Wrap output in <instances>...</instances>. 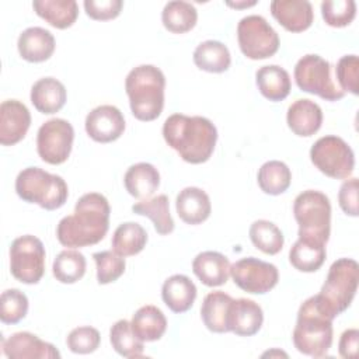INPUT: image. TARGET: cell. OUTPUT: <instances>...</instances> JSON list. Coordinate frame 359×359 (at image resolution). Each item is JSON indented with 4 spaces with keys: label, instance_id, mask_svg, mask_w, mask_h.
<instances>
[{
    "label": "cell",
    "instance_id": "39",
    "mask_svg": "<svg viewBox=\"0 0 359 359\" xmlns=\"http://www.w3.org/2000/svg\"><path fill=\"white\" fill-rule=\"evenodd\" d=\"M28 313V297L18 289H7L0 296V320L4 324H17Z\"/></svg>",
    "mask_w": 359,
    "mask_h": 359
},
{
    "label": "cell",
    "instance_id": "4",
    "mask_svg": "<svg viewBox=\"0 0 359 359\" xmlns=\"http://www.w3.org/2000/svg\"><path fill=\"white\" fill-rule=\"evenodd\" d=\"M164 73L153 65L133 67L125 80V90L133 116L150 122L161 115L164 108Z\"/></svg>",
    "mask_w": 359,
    "mask_h": 359
},
{
    "label": "cell",
    "instance_id": "7",
    "mask_svg": "<svg viewBox=\"0 0 359 359\" xmlns=\"http://www.w3.org/2000/svg\"><path fill=\"white\" fill-rule=\"evenodd\" d=\"M359 280V266L352 258H339L332 262L318 297L334 316L344 313L352 303Z\"/></svg>",
    "mask_w": 359,
    "mask_h": 359
},
{
    "label": "cell",
    "instance_id": "31",
    "mask_svg": "<svg viewBox=\"0 0 359 359\" xmlns=\"http://www.w3.org/2000/svg\"><path fill=\"white\" fill-rule=\"evenodd\" d=\"M194 63L198 69L209 73H223L230 67L231 56L220 41H203L194 50Z\"/></svg>",
    "mask_w": 359,
    "mask_h": 359
},
{
    "label": "cell",
    "instance_id": "29",
    "mask_svg": "<svg viewBox=\"0 0 359 359\" xmlns=\"http://www.w3.org/2000/svg\"><path fill=\"white\" fill-rule=\"evenodd\" d=\"M35 13L55 28L72 27L79 15V6L74 0H34Z\"/></svg>",
    "mask_w": 359,
    "mask_h": 359
},
{
    "label": "cell",
    "instance_id": "30",
    "mask_svg": "<svg viewBox=\"0 0 359 359\" xmlns=\"http://www.w3.org/2000/svg\"><path fill=\"white\" fill-rule=\"evenodd\" d=\"M325 244L299 237L289 251V261L300 272H316L325 261Z\"/></svg>",
    "mask_w": 359,
    "mask_h": 359
},
{
    "label": "cell",
    "instance_id": "17",
    "mask_svg": "<svg viewBox=\"0 0 359 359\" xmlns=\"http://www.w3.org/2000/svg\"><path fill=\"white\" fill-rule=\"evenodd\" d=\"M262 323L264 311L257 302L245 297L233 299L227 318L229 331L238 337H252L261 330Z\"/></svg>",
    "mask_w": 359,
    "mask_h": 359
},
{
    "label": "cell",
    "instance_id": "3",
    "mask_svg": "<svg viewBox=\"0 0 359 359\" xmlns=\"http://www.w3.org/2000/svg\"><path fill=\"white\" fill-rule=\"evenodd\" d=\"M334 318L318 294L306 299L299 307L297 321L292 335L294 348L307 356H325L332 345Z\"/></svg>",
    "mask_w": 359,
    "mask_h": 359
},
{
    "label": "cell",
    "instance_id": "15",
    "mask_svg": "<svg viewBox=\"0 0 359 359\" xmlns=\"http://www.w3.org/2000/svg\"><path fill=\"white\" fill-rule=\"evenodd\" d=\"M3 353L8 359H59L60 352L50 342H45L35 334L21 331L1 341Z\"/></svg>",
    "mask_w": 359,
    "mask_h": 359
},
{
    "label": "cell",
    "instance_id": "27",
    "mask_svg": "<svg viewBox=\"0 0 359 359\" xmlns=\"http://www.w3.org/2000/svg\"><path fill=\"white\" fill-rule=\"evenodd\" d=\"M255 83L259 93L269 101L285 100L290 93V76L278 65H266L257 70Z\"/></svg>",
    "mask_w": 359,
    "mask_h": 359
},
{
    "label": "cell",
    "instance_id": "45",
    "mask_svg": "<svg viewBox=\"0 0 359 359\" xmlns=\"http://www.w3.org/2000/svg\"><path fill=\"white\" fill-rule=\"evenodd\" d=\"M338 202L345 215L356 217L358 209V178L345 180L338 192Z\"/></svg>",
    "mask_w": 359,
    "mask_h": 359
},
{
    "label": "cell",
    "instance_id": "22",
    "mask_svg": "<svg viewBox=\"0 0 359 359\" xmlns=\"http://www.w3.org/2000/svg\"><path fill=\"white\" fill-rule=\"evenodd\" d=\"M192 271L206 286H222L230 276V261L217 251L199 252L192 261Z\"/></svg>",
    "mask_w": 359,
    "mask_h": 359
},
{
    "label": "cell",
    "instance_id": "24",
    "mask_svg": "<svg viewBox=\"0 0 359 359\" xmlns=\"http://www.w3.org/2000/svg\"><path fill=\"white\" fill-rule=\"evenodd\" d=\"M196 286L187 276L181 273L167 278L161 287V297L165 306L174 313L188 311L196 299Z\"/></svg>",
    "mask_w": 359,
    "mask_h": 359
},
{
    "label": "cell",
    "instance_id": "40",
    "mask_svg": "<svg viewBox=\"0 0 359 359\" xmlns=\"http://www.w3.org/2000/svg\"><path fill=\"white\" fill-rule=\"evenodd\" d=\"M93 258L97 265V282L107 285L118 280L126 268L125 258L115 251H100L94 252Z\"/></svg>",
    "mask_w": 359,
    "mask_h": 359
},
{
    "label": "cell",
    "instance_id": "12",
    "mask_svg": "<svg viewBox=\"0 0 359 359\" xmlns=\"http://www.w3.org/2000/svg\"><path fill=\"white\" fill-rule=\"evenodd\" d=\"M74 129L72 123L62 118H52L41 125L36 133L38 156L48 164L65 163L72 151Z\"/></svg>",
    "mask_w": 359,
    "mask_h": 359
},
{
    "label": "cell",
    "instance_id": "1",
    "mask_svg": "<svg viewBox=\"0 0 359 359\" xmlns=\"http://www.w3.org/2000/svg\"><path fill=\"white\" fill-rule=\"evenodd\" d=\"M109 202L98 192L79 198L74 212L65 216L56 227V237L63 247L80 248L100 243L109 229Z\"/></svg>",
    "mask_w": 359,
    "mask_h": 359
},
{
    "label": "cell",
    "instance_id": "43",
    "mask_svg": "<svg viewBox=\"0 0 359 359\" xmlns=\"http://www.w3.org/2000/svg\"><path fill=\"white\" fill-rule=\"evenodd\" d=\"M100 341L101 337L98 330L90 325H83L72 330L66 338L67 348L73 353L80 355H87L97 351V348L100 346Z\"/></svg>",
    "mask_w": 359,
    "mask_h": 359
},
{
    "label": "cell",
    "instance_id": "11",
    "mask_svg": "<svg viewBox=\"0 0 359 359\" xmlns=\"http://www.w3.org/2000/svg\"><path fill=\"white\" fill-rule=\"evenodd\" d=\"M45 247L31 234L17 237L10 245V272L25 285L38 283L45 273Z\"/></svg>",
    "mask_w": 359,
    "mask_h": 359
},
{
    "label": "cell",
    "instance_id": "44",
    "mask_svg": "<svg viewBox=\"0 0 359 359\" xmlns=\"http://www.w3.org/2000/svg\"><path fill=\"white\" fill-rule=\"evenodd\" d=\"M83 4L87 15L97 21H107L118 17L123 6L122 0H86Z\"/></svg>",
    "mask_w": 359,
    "mask_h": 359
},
{
    "label": "cell",
    "instance_id": "26",
    "mask_svg": "<svg viewBox=\"0 0 359 359\" xmlns=\"http://www.w3.org/2000/svg\"><path fill=\"white\" fill-rule=\"evenodd\" d=\"M233 297L222 290L210 292L205 296L201 306V317L205 327L216 334L229 332L227 318Z\"/></svg>",
    "mask_w": 359,
    "mask_h": 359
},
{
    "label": "cell",
    "instance_id": "42",
    "mask_svg": "<svg viewBox=\"0 0 359 359\" xmlns=\"http://www.w3.org/2000/svg\"><path fill=\"white\" fill-rule=\"evenodd\" d=\"M335 76L341 91L358 95L359 90V59L356 55L342 56L335 66Z\"/></svg>",
    "mask_w": 359,
    "mask_h": 359
},
{
    "label": "cell",
    "instance_id": "21",
    "mask_svg": "<svg viewBox=\"0 0 359 359\" xmlns=\"http://www.w3.org/2000/svg\"><path fill=\"white\" fill-rule=\"evenodd\" d=\"M175 209L180 219L187 224L203 223L212 212L209 195L198 187H187L177 195Z\"/></svg>",
    "mask_w": 359,
    "mask_h": 359
},
{
    "label": "cell",
    "instance_id": "35",
    "mask_svg": "<svg viewBox=\"0 0 359 359\" xmlns=\"http://www.w3.org/2000/svg\"><path fill=\"white\" fill-rule=\"evenodd\" d=\"M257 181L261 191L265 194L280 195L290 187L292 172L283 161L269 160L258 170Z\"/></svg>",
    "mask_w": 359,
    "mask_h": 359
},
{
    "label": "cell",
    "instance_id": "34",
    "mask_svg": "<svg viewBox=\"0 0 359 359\" xmlns=\"http://www.w3.org/2000/svg\"><path fill=\"white\" fill-rule=\"evenodd\" d=\"M161 21L165 29L172 34L191 31L198 21V11L194 4L182 0L168 1L161 11Z\"/></svg>",
    "mask_w": 359,
    "mask_h": 359
},
{
    "label": "cell",
    "instance_id": "41",
    "mask_svg": "<svg viewBox=\"0 0 359 359\" xmlns=\"http://www.w3.org/2000/svg\"><path fill=\"white\" fill-rule=\"evenodd\" d=\"M321 14L330 27L342 28L349 25L356 15V3L353 0H324Z\"/></svg>",
    "mask_w": 359,
    "mask_h": 359
},
{
    "label": "cell",
    "instance_id": "5",
    "mask_svg": "<svg viewBox=\"0 0 359 359\" xmlns=\"http://www.w3.org/2000/svg\"><path fill=\"white\" fill-rule=\"evenodd\" d=\"M15 192L22 201L36 203L45 210L62 208L69 196L66 181L39 167H27L18 172Z\"/></svg>",
    "mask_w": 359,
    "mask_h": 359
},
{
    "label": "cell",
    "instance_id": "47",
    "mask_svg": "<svg viewBox=\"0 0 359 359\" xmlns=\"http://www.w3.org/2000/svg\"><path fill=\"white\" fill-rule=\"evenodd\" d=\"M257 1H240V3H233V1H227V6L230 7H236V8H243V7H250L254 6Z\"/></svg>",
    "mask_w": 359,
    "mask_h": 359
},
{
    "label": "cell",
    "instance_id": "38",
    "mask_svg": "<svg viewBox=\"0 0 359 359\" xmlns=\"http://www.w3.org/2000/svg\"><path fill=\"white\" fill-rule=\"evenodd\" d=\"M109 341L116 353L123 358L143 356V341L132 330L130 321L118 320L109 330Z\"/></svg>",
    "mask_w": 359,
    "mask_h": 359
},
{
    "label": "cell",
    "instance_id": "46",
    "mask_svg": "<svg viewBox=\"0 0 359 359\" xmlns=\"http://www.w3.org/2000/svg\"><path fill=\"white\" fill-rule=\"evenodd\" d=\"M358 342L359 331L356 328L345 330L338 342L339 355L345 359H355L358 356Z\"/></svg>",
    "mask_w": 359,
    "mask_h": 359
},
{
    "label": "cell",
    "instance_id": "37",
    "mask_svg": "<svg viewBox=\"0 0 359 359\" xmlns=\"http://www.w3.org/2000/svg\"><path fill=\"white\" fill-rule=\"evenodd\" d=\"M250 238L255 248L268 255H275L283 248V234L280 229L269 220H255L250 226Z\"/></svg>",
    "mask_w": 359,
    "mask_h": 359
},
{
    "label": "cell",
    "instance_id": "18",
    "mask_svg": "<svg viewBox=\"0 0 359 359\" xmlns=\"http://www.w3.org/2000/svg\"><path fill=\"white\" fill-rule=\"evenodd\" d=\"M271 13L290 32L306 31L314 18L313 6L307 0H273L271 3Z\"/></svg>",
    "mask_w": 359,
    "mask_h": 359
},
{
    "label": "cell",
    "instance_id": "32",
    "mask_svg": "<svg viewBox=\"0 0 359 359\" xmlns=\"http://www.w3.org/2000/svg\"><path fill=\"white\" fill-rule=\"evenodd\" d=\"M132 210L136 215L149 217L160 236L170 234L174 230V220L170 213V201L164 194L136 202L132 206Z\"/></svg>",
    "mask_w": 359,
    "mask_h": 359
},
{
    "label": "cell",
    "instance_id": "10",
    "mask_svg": "<svg viewBox=\"0 0 359 359\" xmlns=\"http://www.w3.org/2000/svg\"><path fill=\"white\" fill-rule=\"evenodd\" d=\"M237 39L243 55L252 60L273 56L279 49V35L262 17L251 14L243 17L237 25Z\"/></svg>",
    "mask_w": 359,
    "mask_h": 359
},
{
    "label": "cell",
    "instance_id": "28",
    "mask_svg": "<svg viewBox=\"0 0 359 359\" xmlns=\"http://www.w3.org/2000/svg\"><path fill=\"white\" fill-rule=\"evenodd\" d=\"M130 325L140 341L153 342L164 335L167 330V318L158 307L146 304L133 314Z\"/></svg>",
    "mask_w": 359,
    "mask_h": 359
},
{
    "label": "cell",
    "instance_id": "23",
    "mask_svg": "<svg viewBox=\"0 0 359 359\" xmlns=\"http://www.w3.org/2000/svg\"><path fill=\"white\" fill-rule=\"evenodd\" d=\"M31 102L45 115L55 114L66 104L67 93L62 81L55 77H42L31 87Z\"/></svg>",
    "mask_w": 359,
    "mask_h": 359
},
{
    "label": "cell",
    "instance_id": "33",
    "mask_svg": "<svg viewBox=\"0 0 359 359\" xmlns=\"http://www.w3.org/2000/svg\"><path fill=\"white\" fill-rule=\"evenodd\" d=\"M147 243V231L136 222H125L119 224L112 236V251L121 257H132L139 254Z\"/></svg>",
    "mask_w": 359,
    "mask_h": 359
},
{
    "label": "cell",
    "instance_id": "19",
    "mask_svg": "<svg viewBox=\"0 0 359 359\" xmlns=\"http://www.w3.org/2000/svg\"><path fill=\"white\" fill-rule=\"evenodd\" d=\"M55 36L42 27H29L24 29L17 41L20 56L31 63L48 60L55 52Z\"/></svg>",
    "mask_w": 359,
    "mask_h": 359
},
{
    "label": "cell",
    "instance_id": "16",
    "mask_svg": "<svg viewBox=\"0 0 359 359\" xmlns=\"http://www.w3.org/2000/svg\"><path fill=\"white\" fill-rule=\"evenodd\" d=\"M31 125V114L18 100H6L0 105V143L13 146L22 140Z\"/></svg>",
    "mask_w": 359,
    "mask_h": 359
},
{
    "label": "cell",
    "instance_id": "2",
    "mask_svg": "<svg viewBox=\"0 0 359 359\" xmlns=\"http://www.w3.org/2000/svg\"><path fill=\"white\" fill-rule=\"evenodd\" d=\"M163 137L180 157L191 164L208 161L217 142V129L205 116L170 115L163 125Z\"/></svg>",
    "mask_w": 359,
    "mask_h": 359
},
{
    "label": "cell",
    "instance_id": "6",
    "mask_svg": "<svg viewBox=\"0 0 359 359\" xmlns=\"http://www.w3.org/2000/svg\"><path fill=\"white\" fill-rule=\"evenodd\" d=\"M293 215L299 224V237L327 244L331 233V203L325 194L307 189L293 202Z\"/></svg>",
    "mask_w": 359,
    "mask_h": 359
},
{
    "label": "cell",
    "instance_id": "13",
    "mask_svg": "<svg viewBox=\"0 0 359 359\" xmlns=\"http://www.w3.org/2000/svg\"><path fill=\"white\" fill-rule=\"evenodd\" d=\"M230 276L241 290L252 294L268 293L279 280L278 268L255 257L241 258L230 265Z\"/></svg>",
    "mask_w": 359,
    "mask_h": 359
},
{
    "label": "cell",
    "instance_id": "14",
    "mask_svg": "<svg viewBox=\"0 0 359 359\" xmlns=\"http://www.w3.org/2000/svg\"><path fill=\"white\" fill-rule=\"evenodd\" d=\"M86 132L98 143H109L121 137L125 130L123 114L114 105H100L86 116Z\"/></svg>",
    "mask_w": 359,
    "mask_h": 359
},
{
    "label": "cell",
    "instance_id": "8",
    "mask_svg": "<svg viewBox=\"0 0 359 359\" xmlns=\"http://www.w3.org/2000/svg\"><path fill=\"white\" fill-rule=\"evenodd\" d=\"M331 63L318 55H304L294 66V81L302 91L318 95L327 101H338L345 93L334 83Z\"/></svg>",
    "mask_w": 359,
    "mask_h": 359
},
{
    "label": "cell",
    "instance_id": "9",
    "mask_svg": "<svg viewBox=\"0 0 359 359\" xmlns=\"http://www.w3.org/2000/svg\"><path fill=\"white\" fill-rule=\"evenodd\" d=\"M310 160L323 174L335 180H346L355 168L351 146L339 136L320 137L310 149Z\"/></svg>",
    "mask_w": 359,
    "mask_h": 359
},
{
    "label": "cell",
    "instance_id": "36",
    "mask_svg": "<svg viewBox=\"0 0 359 359\" xmlns=\"http://www.w3.org/2000/svg\"><path fill=\"white\" fill-rule=\"evenodd\" d=\"M87 262L84 255L76 250H63L53 259L52 272L60 283H76L86 273Z\"/></svg>",
    "mask_w": 359,
    "mask_h": 359
},
{
    "label": "cell",
    "instance_id": "20",
    "mask_svg": "<svg viewBox=\"0 0 359 359\" xmlns=\"http://www.w3.org/2000/svg\"><path fill=\"white\" fill-rule=\"evenodd\" d=\"M286 122L294 135L309 137L321 128L323 111L317 102L309 98H300L289 105Z\"/></svg>",
    "mask_w": 359,
    "mask_h": 359
},
{
    "label": "cell",
    "instance_id": "25",
    "mask_svg": "<svg viewBox=\"0 0 359 359\" xmlns=\"http://www.w3.org/2000/svg\"><path fill=\"white\" fill-rule=\"evenodd\" d=\"M123 184L129 195L139 201H144L157 191L160 185V174L150 163H136L126 170Z\"/></svg>",
    "mask_w": 359,
    "mask_h": 359
}]
</instances>
